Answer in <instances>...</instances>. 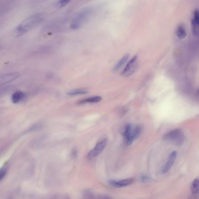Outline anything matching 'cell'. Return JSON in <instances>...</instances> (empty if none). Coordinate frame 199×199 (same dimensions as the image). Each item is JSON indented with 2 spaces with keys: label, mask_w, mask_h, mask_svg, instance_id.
Here are the masks:
<instances>
[{
  "label": "cell",
  "mask_w": 199,
  "mask_h": 199,
  "mask_svg": "<svg viewBox=\"0 0 199 199\" xmlns=\"http://www.w3.org/2000/svg\"><path fill=\"white\" fill-rule=\"evenodd\" d=\"M44 18L42 14H35L26 18L15 28L14 35L16 37L24 35L40 24Z\"/></svg>",
  "instance_id": "obj_1"
},
{
  "label": "cell",
  "mask_w": 199,
  "mask_h": 199,
  "mask_svg": "<svg viewBox=\"0 0 199 199\" xmlns=\"http://www.w3.org/2000/svg\"><path fill=\"white\" fill-rule=\"evenodd\" d=\"M141 132V127L140 126H133L130 124H127L123 133L125 144L127 146L131 145L133 142L139 137Z\"/></svg>",
  "instance_id": "obj_2"
},
{
  "label": "cell",
  "mask_w": 199,
  "mask_h": 199,
  "mask_svg": "<svg viewBox=\"0 0 199 199\" xmlns=\"http://www.w3.org/2000/svg\"><path fill=\"white\" fill-rule=\"evenodd\" d=\"M92 14L91 8H86L81 9L74 17L71 24V28L77 30L81 28L89 19Z\"/></svg>",
  "instance_id": "obj_3"
},
{
  "label": "cell",
  "mask_w": 199,
  "mask_h": 199,
  "mask_svg": "<svg viewBox=\"0 0 199 199\" xmlns=\"http://www.w3.org/2000/svg\"><path fill=\"white\" fill-rule=\"evenodd\" d=\"M164 138L176 145L180 146L183 143L185 137L180 129H175L167 133L164 136Z\"/></svg>",
  "instance_id": "obj_4"
},
{
  "label": "cell",
  "mask_w": 199,
  "mask_h": 199,
  "mask_svg": "<svg viewBox=\"0 0 199 199\" xmlns=\"http://www.w3.org/2000/svg\"><path fill=\"white\" fill-rule=\"evenodd\" d=\"M107 138H103L99 141L95 146L93 149L91 150L87 155V158L89 160L93 159L99 155L105 148L107 144Z\"/></svg>",
  "instance_id": "obj_5"
},
{
  "label": "cell",
  "mask_w": 199,
  "mask_h": 199,
  "mask_svg": "<svg viewBox=\"0 0 199 199\" xmlns=\"http://www.w3.org/2000/svg\"><path fill=\"white\" fill-rule=\"evenodd\" d=\"M138 67V57L137 56L133 57L126 64L121 74L123 76L128 77L133 75Z\"/></svg>",
  "instance_id": "obj_6"
},
{
  "label": "cell",
  "mask_w": 199,
  "mask_h": 199,
  "mask_svg": "<svg viewBox=\"0 0 199 199\" xmlns=\"http://www.w3.org/2000/svg\"><path fill=\"white\" fill-rule=\"evenodd\" d=\"M176 157H177V152L176 151H174L170 154L168 159L162 169V171L163 173H166L167 172H169V170L170 169L172 165H173L175 160L176 158Z\"/></svg>",
  "instance_id": "obj_7"
},
{
  "label": "cell",
  "mask_w": 199,
  "mask_h": 199,
  "mask_svg": "<svg viewBox=\"0 0 199 199\" xmlns=\"http://www.w3.org/2000/svg\"><path fill=\"white\" fill-rule=\"evenodd\" d=\"M134 181V179L133 178H127L121 180H111L109 182V184L115 188H122L131 185Z\"/></svg>",
  "instance_id": "obj_8"
},
{
  "label": "cell",
  "mask_w": 199,
  "mask_h": 199,
  "mask_svg": "<svg viewBox=\"0 0 199 199\" xmlns=\"http://www.w3.org/2000/svg\"><path fill=\"white\" fill-rule=\"evenodd\" d=\"M19 77V74L18 73H11L3 74L0 76V83L5 84L11 82L17 79Z\"/></svg>",
  "instance_id": "obj_9"
},
{
  "label": "cell",
  "mask_w": 199,
  "mask_h": 199,
  "mask_svg": "<svg viewBox=\"0 0 199 199\" xmlns=\"http://www.w3.org/2000/svg\"><path fill=\"white\" fill-rule=\"evenodd\" d=\"M199 11L196 9L193 14V18L192 19V31L194 35L198 36L199 33Z\"/></svg>",
  "instance_id": "obj_10"
},
{
  "label": "cell",
  "mask_w": 199,
  "mask_h": 199,
  "mask_svg": "<svg viewBox=\"0 0 199 199\" xmlns=\"http://www.w3.org/2000/svg\"><path fill=\"white\" fill-rule=\"evenodd\" d=\"M25 98V94L21 91H16L12 95L11 100L12 103H18Z\"/></svg>",
  "instance_id": "obj_11"
},
{
  "label": "cell",
  "mask_w": 199,
  "mask_h": 199,
  "mask_svg": "<svg viewBox=\"0 0 199 199\" xmlns=\"http://www.w3.org/2000/svg\"><path fill=\"white\" fill-rule=\"evenodd\" d=\"M102 100V97L99 96H92L90 98H88L86 99H83L78 102V104H86V103H94L100 102Z\"/></svg>",
  "instance_id": "obj_12"
},
{
  "label": "cell",
  "mask_w": 199,
  "mask_h": 199,
  "mask_svg": "<svg viewBox=\"0 0 199 199\" xmlns=\"http://www.w3.org/2000/svg\"><path fill=\"white\" fill-rule=\"evenodd\" d=\"M177 37L180 39H183L187 35V32L186 28L183 25H179L176 31Z\"/></svg>",
  "instance_id": "obj_13"
},
{
  "label": "cell",
  "mask_w": 199,
  "mask_h": 199,
  "mask_svg": "<svg viewBox=\"0 0 199 199\" xmlns=\"http://www.w3.org/2000/svg\"><path fill=\"white\" fill-rule=\"evenodd\" d=\"M128 57H129L128 54H125L124 56H123V57L118 62V63L116 64V66H115L114 71H117L119 70L120 69H121L124 66V64L126 63V62L127 61Z\"/></svg>",
  "instance_id": "obj_14"
},
{
  "label": "cell",
  "mask_w": 199,
  "mask_h": 199,
  "mask_svg": "<svg viewBox=\"0 0 199 199\" xmlns=\"http://www.w3.org/2000/svg\"><path fill=\"white\" fill-rule=\"evenodd\" d=\"M88 92L89 91L85 89H76L69 91L68 92H67V95L69 96H77L85 95L88 93Z\"/></svg>",
  "instance_id": "obj_15"
},
{
  "label": "cell",
  "mask_w": 199,
  "mask_h": 199,
  "mask_svg": "<svg viewBox=\"0 0 199 199\" xmlns=\"http://www.w3.org/2000/svg\"><path fill=\"white\" fill-rule=\"evenodd\" d=\"M192 192L193 194H197L199 192V180L198 179H195L192 182L191 186Z\"/></svg>",
  "instance_id": "obj_16"
},
{
  "label": "cell",
  "mask_w": 199,
  "mask_h": 199,
  "mask_svg": "<svg viewBox=\"0 0 199 199\" xmlns=\"http://www.w3.org/2000/svg\"><path fill=\"white\" fill-rule=\"evenodd\" d=\"M70 2V1H67V0L58 1L56 2L55 6L58 8H63V7L66 6Z\"/></svg>",
  "instance_id": "obj_17"
},
{
  "label": "cell",
  "mask_w": 199,
  "mask_h": 199,
  "mask_svg": "<svg viewBox=\"0 0 199 199\" xmlns=\"http://www.w3.org/2000/svg\"><path fill=\"white\" fill-rule=\"evenodd\" d=\"M7 172V167L4 166L0 168V181L5 177Z\"/></svg>",
  "instance_id": "obj_18"
}]
</instances>
